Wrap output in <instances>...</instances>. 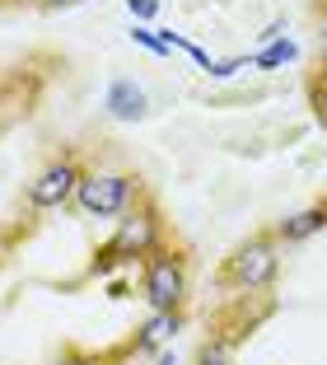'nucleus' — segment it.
Wrapping results in <instances>:
<instances>
[{"label": "nucleus", "instance_id": "1", "mask_svg": "<svg viewBox=\"0 0 327 365\" xmlns=\"http://www.w3.org/2000/svg\"><path fill=\"white\" fill-rule=\"evenodd\" d=\"M164 239H169L164 211H159V202L150 192H140L127 211L117 215L108 244L98 248L94 262H89V277H108V272H117V267H136V262H145Z\"/></svg>", "mask_w": 327, "mask_h": 365}, {"label": "nucleus", "instance_id": "2", "mask_svg": "<svg viewBox=\"0 0 327 365\" xmlns=\"http://www.w3.org/2000/svg\"><path fill=\"white\" fill-rule=\"evenodd\" d=\"M281 277V244L271 230H257L243 244L229 248V258L220 267V286L239 290V295H266Z\"/></svg>", "mask_w": 327, "mask_h": 365}, {"label": "nucleus", "instance_id": "3", "mask_svg": "<svg viewBox=\"0 0 327 365\" xmlns=\"http://www.w3.org/2000/svg\"><path fill=\"white\" fill-rule=\"evenodd\" d=\"M192 295V262L178 244H164L140 262V300L150 309H187Z\"/></svg>", "mask_w": 327, "mask_h": 365}, {"label": "nucleus", "instance_id": "4", "mask_svg": "<svg viewBox=\"0 0 327 365\" xmlns=\"http://www.w3.org/2000/svg\"><path fill=\"white\" fill-rule=\"evenodd\" d=\"M145 192V182L136 173H122V169H85L80 187H75V206L94 220H117L136 197Z\"/></svg>", "mask_w": 327, "mask_h": 365}, {"label": "nucleus", "instance_id": "5", "mask_svg": "<svg viewBox=\"0 0 327 365\" xmlns=\"http://www.w3.org/2000/svg\"><path fill=\"white\" fill-rule=\"evenodd\" d=\"M80 178H85V164H80V155H75V150H61V155H52V160H47L43 169L28 178V187H24V202H28V211H61V206L75 202V187H80Z\"/></svg>", "mask_w": 327, "mask_h": 365}, {"label": "nucleus", "instance_id": "6", "mask_svg": "<svg viewBox=\"0 0 327 365\" xmlns=\"http://www.w3.org/2000/svg\"><path fill=\"white\" fill-rule=\"evenodd\" d=\"M182 323H187V314H182V309H150V319L131 333L127 356H155V351H164V346L182 333Z\"/></svg>", "mask_w": 327, "mask_h": 365}, {"label": "nucleus", "instance_id": "7", "mask_svg": "<svg viewBox=\"0 0 327 365\" xmlns=\"http://www.w3.org/2000/svg\"><path fill=\"white\" fill-rule=\"evenodd\" d=\"M323 230H327V202H313L304 211H290L285 220H276L271 235H276V244H304V239L323 235Z\"/></svg>", "mask_w": 327, "mask_h": 365}, {"label": "nucleus", "instance_id": "8", "mask_svg": "<svg viewBox=\"0 0 327 365\" xmlns=\"http://www.w3.org/2000/svg\"><path fill=\"white\" fill-rule=\"evenodd\" d=\"M103 108H108L113 122H140L150 113V98H145V89H140L136 80H113L108 94H103Z\"/></svg>", "mask_w": 327, "mask_h": 365}, {"label": "nucleus", "instance_id": "9", "mask_svg": "<svg viewBox=\"0 0 327 365\" xmlns=\"http://www.w3.org/2000/svg\"><path fill=\"white\" fill-rule=\"evenodd\" d=\"M192 365H239V337L234 333H211L197 346V361Z\"/></svg>", "mask_w": 327, "mask_h": 365}, {"label": "nucleus", "instance_id": "10", "mask_svg": "<svg viewBox=\"0 0 327 365\" xmlns=\"http://www.w3.org/2000/svg\"><path fill=\"white\" fill-rule=\"evenodd\" d=\"M295 56H299V47H295V43H290V38L281 33V38H271V43H262V47H257V52L248 56V66H257V71H276V66L295 61Z\"/></svg>", "mask_w": 327, "mask_h": 365}, {"label": "nucleus", "instance_id": "11", "mask_svg": "<svg viewBox=\"0 0 327 365\" xmlns=\"http://www.w3.org/2000/svg\"><path fill=\"white\" fill-rule=\"evenodd\" d=\"M127 361V346H113V351H85V346H66L52 365H122Z\"/></svg>", "mask_w": 327, "mask_h": 365}, {"label": "nucleus", "instance_id": "12", "mask_svg": "<svg viewBox=\"0 0 327 365\" xmlns=\"http://www.w3.org/2000/svg\"><path fill=\"white\" fill-rule=\"evenodd\" d=\"M308 108H313V122L327 131V76H323V71L308 80Z\"/></svg>", "mask_w": 327, "mask_h": 365}, {"label": "nucleus", "instance_id": "13", "mask_svg": "<svg viewBox=\"0 0 327 365\" xmlns=\"http://www.w3.org/2000/svg\"><path fill=\"white\" fill-rule=\"evenodd\" d=\"M131 43H136V47H145L150 56H169V47L159 43V33L150 29V24H131Z\"/></svg>", "mask_w": 327, "mask_h": 365}, {"label": "nucleus", "instance_id": "14", "mask_svg": "<svg viewBox=\"0 0 327 365\" xmlns=\"http://www.w3.org/2000/svg\"><path fill=\"white\" fill-rule=\"evenodd\" d=\"M248 66V56H229V61H211L206 66V76H215V80H229L234 71H243Z\"/></svg>", "mask_w": 327, "mask_h": 365}, {"label": "nucleus", "instance_id": "15", "mask_svg": "<svg viewBox=\"0 0 327 365\" xmlns=\"http://www.w3.org/2000/svg\"><path fill=\"white\" fill-rule=\"evenodd\" d=\"M127 14H131L136 24H150V19L159 14V0H127Z\"/></svg>", "mask_w": 327, "mask_h": 365}, {"label": "nucleus", "instance_id": "16", "mask_svg": "<svg viewBox=\"0 0 327 365\" xmlns=\"http://www.w3.org/2000/svg\"><path fill=\"white\" fill-rule=\"evenodd\" d=\"M318 71L327 76V10H323V24H318Z\"/></svg>", "mask_w": 327, "mask_h": 365}, {"label": "nucleus", "instance_id": "17", "mask_svg": "<svg viewBox=\"0 0 327 365\" xmlns=\"http://www.w3.org/2000/svg\"><path fill=\"white\" fill-rule=\"evenodd\" d=\"M38 5H43V10H71V5H80V0H38Z\"/></svg>", "mask_w": 327, "mask_h": 365}]
</instances>
